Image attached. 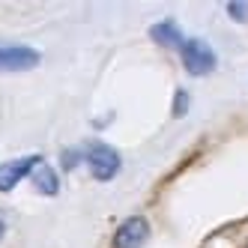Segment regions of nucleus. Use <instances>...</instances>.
Segmentation results:
<instances>
[{
  "label": "nucleus",
  "instance_id": "1",
  "mask_svg": "<svg viewBox=\"0 0 248 248\" xmlns=\"http://www.w3.org/2000/svg\"><path fill=\"white\" fill-rule=\"evenodd\" d=\"M84 158H87V165H90L93 180H99V183L114 180L117 170H120V155H117V150L108 147V144H93L90 150H87Z\"/></svg>",
  "mask_w": 248,
  "mask_h": 248
},
{
  "label": "nucleus",
  "instance_id": "2",
  "mask_svg": "<svg viewBox=\"0 0 248 248\" xmlns=\"http://www.w3.org/2000/svg\"><path fill=\"white\" fill-rule=\"evenodd\" d=\"M180 54H183V66L191 75H209L216 69V51L201 39H186Z\"/></svg>",
  "mask_w": 248,
  "mask_h": 248
},
{
  "label": "nucleus",
  "instance_id": "3",
  "mask_svg": "<svg viewBox=\"0 0 248 248\" xmlns=\"http://www.w3.org/2000/svg\"><path fill=\"white\" fill-rule=\"evenodd\" d=\"M39 63V51L27 45H0V72H24Z\"/></svg>",
  "mask_w": 248,
  "mask_h": 248
},
{
  "label": "nucleus",
  "instance_id": "4",
  "mask_svg": "<svg viewBox=\"0 0 248 248\" xmlns=\"http://www.w3.org/2000/svg\"><path fill=\"white\" fill-rule=\"evenodd\" d=\"M150 236V224L147 218H140V216H132L129 221H123L117 227V233H114V248H140L147 242Z\"/></svg>",
  "mask_w": 248,
  "mask_h": 248
},
{
  "label": "nucleus",
  "instance_id": "5",
  "mask_svg": "<svg viewBox=\"0 0 248 248\" xmlns=\"http://www.w3.org/2000/svg\"><path fill=\"white\" fill-rule=\"evenodd\" d=\"M42 162V155H24V158H15V162L0 165V191H12L24 176H30V170Z\"/></svg>",
  "mask_w": 248,
  "mask_h": 248
},
{
  "label": "nucleus",
  "instance_id": "6",
  "mask_svg": "<svg viewBox=\"0 0 248 248\" xmlns=\"http://www.w3.org/2000/svg\"><path fill=\"white\" fill-rule=\"evenodd\" d=\"M30 186L36 188L39 194H48V198H51V194H57V191H60L57 170L51 168V165H45V158H42V162L30 170Z\"/></svg>",
  "mask_w": 248,
  "mask_h": 248
},
{
  "label": "nucleus",
  "instance_id": "7",
  "mask_svg": "<svg viewBox=\"0 0 248 248\" xmlns=\"http://www.w3.org/2000/svg\"><path fill=\"white\" fill-rule=\"evenodd\" d=\"M150 36L158 42V45H165V48H183V33L180 27H176L173 21H158L155 27H150Z\"/></svg>",
  "mask_w": 248,
  "mask_h": 248
},
{
  "label": "nucleus",
  "instance_id": "8",
  "mask_svg": "<svg viewBox=\"0 0 248 248\" xmlns=\"http://www.w3.org/2000/svg\"><path fill=\"white\" fill-rule=\"evenodd\" d=\"M188 111V93L186 90H176V99H173V117H186Z\"/></svg>",
  "mask_w": 248,
  "mask_h": 248
},
{
  "label": "nucleus",
  "instance_id": "9",
  "mask_svg": "<svg viewBox=\"0 0 248 248\" xmlns=\"http://www.w3.org/2000/svg\"><path fill=\"white\" fill-rule=\"evenodd\" d=\"M227 12H230V15H233V18H236V21H242V18H245V15H248V3H230V6H227Z\"/></svg>",
  "mask_w": 248,
  "mask_h": 248
},
{
  "label": "nucleus",
  "instance_id": "10",
  "mask_svg": "<svg viewBox=\"0 0 248 248\" xmlns=\"http://www.w3.org/2000/svg\"><path fill=\"white\" fill-rule=\"evenodd\" d=\"M3 233H6V227H3V221H0V239H3Z\"/></svg>",
  "mask_w": 248,
  "mask_h": 248
}]
</instances>
